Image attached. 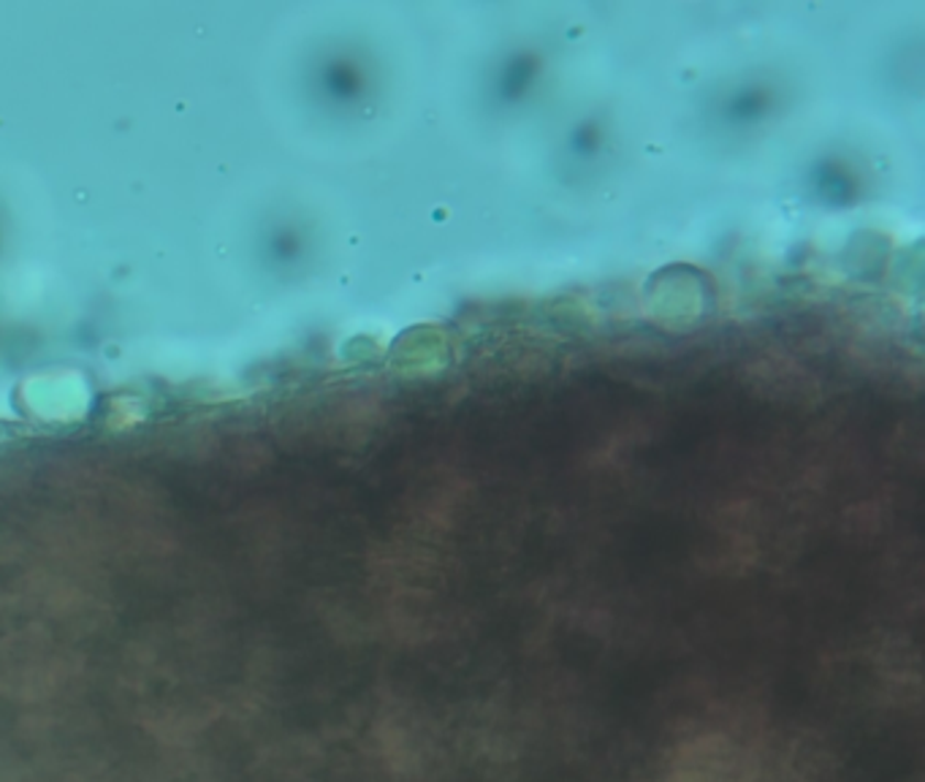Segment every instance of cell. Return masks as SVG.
Wrapping results in <instances>:
<instances>
[{
	"label": "cell",
	"mask_w": 925,
	"mask_h": 782,
	"mask_svg": "<svg viewBox=\"0 0 925 782\" xmlns=\"http://www.w3.org/2000/svg\"><path fill=\"white\" fill-rule=\"evenodd\" d=\"M537 77V66L532 57H511V61L505 63V66L497 72V79H494V101L497 104H516L519 98H524L526 93H530L532 82Z\"/></svg>",
	"instance_id": "6da1fadb"
},
{
	"label": "cell",
	"mask_w": 925,
	"mask_h": 782,
	"mask_svg": "<svg viewBox=\"0 0 925 782\" xmlns=\"http://www.w3.org/2000/svg\"><path fill=\"white\" fill-rule=\"evenodd\" d=\"M812 191H815L819 202L839 207V204L852 202L858 183H855L852 174L847 172L845 166H839V163H823L815 172V177H812Z\"/></svg>",
	"instance_id": "7a4b0ae2"
},
{
	"label": "cell",
	"mask_w": 925,
	"mask_h": 782,
	"mask_svg": "<svg viewBox=\"0 0 925 782\" xmlns=\"http://www.w3.org/2000/svg\"><path fill=\"white\" fill-rule=\"evenodd\" d=\"M769 93L765 90H739L728 104H725V120L736 122V126H747V122H754L760 115L769 109Z\"/></svg>",
	"instance_id": "3957f363"
},
{
	"label": "cell",
	"mask_w": 925,
	"mask_h": 782,
	"mask_svg": "<svg viewBox=\"0 0 925 782\" xmlns=\"http://www.w3.org/2000/svg\"><path fill=\"white\" fill-rule=\"evenodd\" d=\"M597 148H600V137H597L595 126L576 128V133H573V139H570V155L573 158H578V161H587V158L595 155Z\"/></svg>",
	"instance_id": "277c9868"
}]
</instances>
